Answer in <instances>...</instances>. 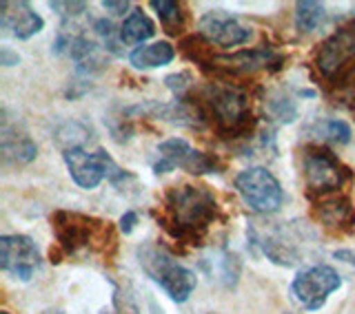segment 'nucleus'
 <instances>
[{
  "label": "nucleus",
  "instance_id": "1",
  "mask_svg": "<svg viewBox=\"0 0 355 314\" xmlns=\"http://www.w3.org/2000/svg\"><path fill=\"white\" fill-rule=\"evenodd\" d=\"M180 100L191 107L198 127H209L220 140H249L258 127L249 95L236 84L209 82Z\"/></svg>",
  "mask_w": 355,
  "mask_h": 314
},
{
  "label": "nucleus",
  "instance_id": "2",
  "mask_svg": "<svg viewBox=\"0 0 355 314\" xmlns=\"http://www.w3.org/2000/svg\"><path fill=\"white\" fill-rule=\"evenodd\" d=\"M169 237L180 243L200 246L211 226L220 219L218 199L202 184H173L164 190L160 212H153Z\"/></svg>",
  "mask_w": 355,
  "mask_h": 314
},
{
  "label": "nucleus",
  "instance_id": "3",
  "mask_svg": "<svg viewBox=\"0 0 355 314\" xmlns=\"http://www.w3.org/2000/svg\"><path fill=\"white\" fill-rule=\"evenodd\" d=\"M247 234L253 248H258L275 266L293 268L304 264L318 250L315 232L302 221L251 219Z\"/></svg>",
  "mask_w": 355,
  "mask_h": 314
},
{
  "label": "nucleus",
  "instance_id": "4",
  "mask_svg": "<svg viewBox=\"0 0 355 314\" xmlns=\"http://www.w3.org/2000/svg\"><path fill=\"white\" fill-rule=\"evenodd\" d=\"M51 230L62 255H98L111 259L118 248L116 226L107 219L85 215L78 210H53L49 215Z\"/></svg>",
  "mask_w": 355,
  "mask_h": 314
},
{
  "label": "nucleus",
  "instance_id": "5",
  "mask_svg": "<svg viewBox=\"0 0 355 314\" xmlns=\"http://www.w3.org/2000/svg\"><path fill=\"white\" fill-rule=\"evenodd\" d=\"M311 71L327 93L355 80V18L320 42L311 55Z\"/></svg>",
  "mask_w": 355,
  "mask_h": 314
},
{
  "label": "nucleus",
  "instance_id": "6",
  "mask_svg": "<svg viewBox=\"0 0 355 314\" xmlns=\"http://www.w3.org/2000/svg\"><path fill=\"white\" fill-rule=\"evenodd\" d=\"M62 160L71 179L85 190L98 188L105 179L118 190H125L131 182H136V175L129 173L127 168H122L103 147L92 149L89 144H85V147L64 149Z\"/></svg>",
  "mask_w": 355,
  "mask_h": 314
},
{
  "label": "nucleus",
  "instance_id": "7",
  "mask_svg": "<svg viewBox=\"0 0 355 314\" xmlns=\"http://www.w3.org/2000/svg\"><path fill=\"white\" fill-rule=\"evenodd\" d=\"M136 257H138L142 273L147 275L153 284H158L175 304H184V301L193 295L196 284H198L196 273L189 270L187 266H182L173 255L166 252L162 246L144 241L142 246H138Z\"/></svg>",
  "mask_w": 355,
  "mask_h": 314
},
{
  "label": "nucleus",
  "instance_id": "8",
  "mask_svg": "<svg viewBox=\"0 0 355 314\" xmlns=\"http://www.w3.org/2000/svg\"><path fill=\"white\" fill-rule=\"evenodd\" d=\"M302 175L309 199H324L351 184L353 171L327 147L311 144L302 151Z\"/></svg>",
  "mask_w": 355,
  "mask_h": 314
},
{
  "label": "nucleus",
  "instance_id": "9",
  "mask_svg": "<svg viewBox=\"0 0 355 314\" xmlns=\"http://www.w3.org/2000/svg\"><path fill=\"white\" fill-rule=\"evenodd\" d=\"M151 168L155 175L171 173L175 168H182V171L191 175H205V173H220L222 164L218 162L216 155L196 151L184 138H169L158 144L151 160Z\"/></svg>",
  "mask_w": 355,
  "mask_h": 314
},
{
  "label": "nucleus",
  "instance_id": "10",
  "mask_svg": "<svg viewBox=\"0 0 355 314\" xmlns=\"http://www.w3.org/2000/svg\"><path fill=\"white\" fill-rule=\"evenodd\" d=\"M236 188L253 212L273 215L284 201V190L277 177L264 166H251L236 177Z\"/></svg>",
  "mask_w": 355,
  "mask_h": 314
},
{
  "label": "nucleus",
  "instance_id": "11",
  "mask_svg": "<svg viewBox=\"0 0 355 314\" xmlns=\"http://www.w3.org/2000/svg\"><path fill=\"white\" fill-rule=\"evenodd\" d=\"M286 62V55L280 53L273 47H253V49H242L231 55H214V60L209 62L205 71L220 73V75H251L258 71H280Z\"/></svg>",
  "mask_w": 355,
  "mask_h": 314
},
{
  "label": "nucleus",
  "instance_id": "12",
  "mask_svg": "<svg viewBox=\"0 0 355 314\" xmlns=\"http://www.w3.org/2000/svg\"><path fill=\"white\" fill-rule=\"evenodd\" d=\"M340 286H342V277L336 268L318 264L300 273L293 279L291 290L300 306L309 312H315L327 304V299L336 290H340Z\"/></svg>",
  "mask_w": 355,
  "mask_h": 314
},
{
  "label": "nucleus",
  "instance_id": "13",
  "mask_svg": "<svg viewBox=\"0 0 355 314\" xmlns=\"http://www.w3.org/2000/svg\"><path fill=\"white\" fill-rule=\"evenodd\" d=\"M42 259L27 234H3L0 237V270L18 281H29L38 273Z\"/></svg>",
  "mask_w": 355,
  "mask_h": 314
},
{
  "label": "nucleus",
  "instance_id": "14",
  "mask_svg": "<svg viewBox=\"0 0 355 314\" xmlns=\"http://www.w3.org/2000/svg\"><path fill=\"white\" fill-rule=\"evenodd\" d=\"M53 53L64 55L76 62V71L83 75H96L107 69V58L100 53L98 42L89 40L85 33L62 27L53 42Z\"/></svg>",
  "mask_w": 355,
  "mask_h": 314
},
{
  "label": "nucleus",
  "instance_id": "15",
  "mask_svg": "<svg viewBox=\"0 0 355 314\" xmlns=\"http://www.w3.org/2000/svg\"><path fill=\"white\" fill-rule=\"evenodd\" d=\"M36 142L29 138L25 127L11 118L7 109H3V118H0V157H3V166H25L36 160Z\"/></svg>",
  "mask_w": 355,
  "mask_h": 314
},
{
  "label": "nucleus",
  "instance_id": "16",
  "mask_svg": "<svg viewBox=\"0 0 355 314\" xmlns=\"http://www.w3.org/2000/svg\"><path fill=\"white\" fill-rule=\"evenodd\" d=\"M200 36H205L211 44L222 49H231V47H240V44L249 42L251 38V29H247L242 22L231 16L225 9H211L200 18Z\"/></svg>",
  "mask_w": 355,
  "mask_h": 314
},
{
  "label": "nucleus",
  "instance_id": "17",
  "mask_svg": "<svg viewBox=\"0 0 355 314\" xmlns=\"http://www.w3.org/2000/svg\"><path fill=\"white\" fill-rule=\"evenodd\" d=\"M313 219L331 234H349L355 230V206L347 195L318 199L313 204Z\"/></svg>",
  "mask_w": 355,
  "mask_h": 314
},
{
  "label": "nucleus",
  "instance_id": "18",
  "mask_svg": "<svg viewBox=\"0 0 355 314\" xmlns=\"http://www.w3.org/2000/svg\"><path fill=\"white\" fill-rule=\"evenodd\" d=\"M0 27L18 40H29L31 36L42 31L44 20L25 0H18V3L3 0L0 3Z\"/></svg>",
  "mask_w": 355,
  "mask_h": 314
},
{
  "label": "nucleus",
  "instance_id": "19",
  "mask_svg": "<svg viewBox=\"0 0 355 314\" xmlns=\"http://www.w3.org/2000/svg\"><path fill=\"white\" fill-rule=\"evenodd\" d=\"M200 270H202L209 281H216L222 288H236L240 281L242 264L236 252H231L227 246H218L211 248L200 259Z\"/></svg>",
  "mask_w": 355,
  "mask_h": 314
},
{
  "label": "nucleus",
  "instance_id": "20",
  "mask_svg": "<svg viewBox=\"0 0 355 314\" xmlns=\"http://www.w3.org/2000/svg\"><path fill=\"white\" fill-rule=\"evenodd\" d=\"M175 49L171 42H153V44H142L136 51L129 55V62L136 69H158L173 62Z\"/></svg>",
  "mask_w": 355,
  "mask_h": 314
},
{
  "label": "nucleus",
  "instance_id": "21",
  "mask_svg": "<svg viewBox=\"0 0 355 314\" xmlns=\"http://www.w3.org/2000/svg\"><path fill=\"white\" fill-rule=\"evenodd\" d=\"M155 33L153 22L142 9H131L120 27V38L125 44H144Z\"/></svg>",
  "mask_w": 355,
  "mask_h": 314
},
{
  "label": "nucleus",
  "instance_id": "22",
  "mask_svg": "<svg viewBox=\"0 0 355 314\" xmlns=\"http://www.w3.org/2000/svg\"><path fill=\"white\" fill-rule=\"evenodd\" d=\"M151 7L160 18L162 29L169 36H180L182 29L187 27V11L184 5L178 0H151Z\"/></svg>",
  "mask_w": 355,
  "mask_h": 314
},
{
  "label": "nucleus",
  "instance_id": "23",
  "mask_svg": "<svg viewBox=\"0 0 355 314\" xmlns=\"http://www.w3.org/2000/svg\"><path fill=\"white\" fill-rule=\"evenodd\" d=\"M309 133L329 140L333 144H349L351 142V127L344 120L338 118H329V120H318L309 127Z\"/></svg>",
  "mask_w": 355,
  "mask_h": 314
},
{
  "label": "nucleus",
  "instance_id": "24",
  "mask_svg": "<svg viewBox=\"0 0 355 314\" xmlns=\"http://www.w3.org/2000/svg\"><path fill=\"white\" fill-rule=\"evenodd\" d=\"M100 314H142L129 281H114V297H111V306L105 308Z\"/></svg>",
  "mask_w": 355,
  "mask_h": 314
},
{
  "label": "nucleus",
  "instance_id": "25",
  "mask_svg": "<svg viewBox=\"0 0 355 314\" xmlns=\"http://www.w3.org/2000/svg\"><path fill=\"white\" fill-rule=\"evenodd\" d=\"M324 20H327V9H324V5L309 3V0L295 5V29L300 33L315 31Z\"/></svg>",
  "mask_w": 355,
  "mask_h": 314
},
{
  "label": "nucleus",
  "instance_id": "26",
  "mask_svg": "<svg viewBox=\"0 0 355 314\" xmlns=\"http://www.w3.org/2000/svg\"><path fill=\"white\" fill-rule=\"evenodd\" d=\"M266 113H269L277 124H291L297 118V107L288 95H273L266 100Z\"/></svg>",
  "mask_w": 355,
  "mask_h": 314
},
{
  "label": "nucleus",
  "instance_id": "27",
  "mask_svg": "<svg viewBox=\"0 0 355 314\" xmlns=\"http://www.w3.org/2000/svg\"><path fill=\"white\" fill-rule=\"evenodd\" d=\"M94 31H96V36H98L100 44H103V47H105L109 53H114V55H120V53H122V49H120L122 38H120V31L116 29L114 22L107 20V18H98V20L94 22Z\"/></svg>",
  "mask_w": 355,
  "mask_h": 314
},
{
  "label": "nucleus",
  "instance_id": "28",
  "mask_svg": "<svg viewBox=\"0 0 355 314\" xmlns=\"http://www.w3.org/2000/svg\"><path fill=\"white\" fill-rule=\"evenodd\" d=\"M327 95L331 100V104H336L340 109H347V111H351V113H355V80L342 84L338 89H333V91H329Z\"/></svg>",
  "mask_w": 355,
  "mask_h": 314
},
{
  "label": "nucleus",
  "instance_id": "29",
  "mask_svg": "<svg viewBox=\"0 0 355 314\" xmlns=\"http://www.w3.org/2000/svg\"><path fill=\"white\" fill-rule=\"evenodd\" d=\"M49 7L55 11V14H60L64 20H76L80 18L85 11L89 9L87 3H60V0H55V3H49Z\"/></svg>",
  "mask_w": 355,
  "mask_h": 314
},
{
  "label": "nucleus",
  "instance_id": "30",
  "mask_svg": "<svg viewBox=\"0 0 355 314\" xmlns=\"http://www.w3.org/2000/svg\"><path fill=\"white\" fill-rule=\"evenodd\" d=\"M136 223H138V215L133 210H129V212H125V215L120 217V230L125 234H131L133 228H136Z\"/></svg>",
  "mask_w": 355,
  "mask_h": 314
},
{
  "label": "nucleus",
  "instance_id": "31",
  "mask_svg": "<svg viewBox=\"0 0 355 314\" xmlns=\"http://www.w3.org/2000/svg\"><path fill=\"white\" fill-rule=\"evenodd\" d=\"M20 62V55L14 53V51H9V47H3L0 49V64H5V66H14Z\"/></svg>",
  "mask_w": 355,
  "mask_h": 314
},
{
  "label": "nucleus",
  "instance_id": "32",
  "mask_svg": "<svg viewBox=\"0 0 355 314\" xmlns=\"http://www.w3.org/2000/svg\"><path fill=\"white\" fill-rule=\"evenodd\" d=\"M103 7L109 9L111 14H125V11L129 9V3H127V0H125V3H114V0H105Z\"/></svg>",
  "mask_w": 355,
  "mask_h": 314
},
{
  "label": "nucleus",
  "instance_id": "33",
  "mask_svg": "<svg viewBox=\"0 0 355 314\" xmlns=\"http://www.w3.org/2000/svg\"><path fill=\"white\" fill-rule=\"evenodd\" d=\"M42 314H64L62 310H58V308H49V310H44Z\"/></svg>",
  "mask_w": 355,
  "mask_h": 314
},
{
  "label": "nucleus",
  "instance_id": "34",
  "mask_svg": "<svg viewBox=\"0 0 355 314\" xmlns=\"http://www.w3.org/2000/svg\"><path fill=\"white\" fill-rule=\"evenodd\" d=\"M0 314H11V312H7V310H0Z\"/></svg>",
  "mask_w": 355,
  "mask_h": 314
},
{
  "label": "nucleus",
  "instance_id": "35",
  "mask_svg": "<svg viewBox=\"0 0 355 314\" xmlns=\"http://www.w3.org/2000/svg\"><path fill=\"white\" fill-rule=\"evenodd\" d=\"M209 314H216V312H209Z\"/></svg>",
  "mask_w": 355,
  "mask_h": 314
}]
</instances>
